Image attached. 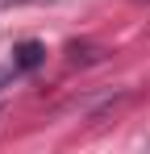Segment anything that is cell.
Returning <instances> with one entry per match:
<instances>
[{"label":"cell","instance_id":"obj_1","mask_svg":"<svg viewBox=\"0 0 150 154\" xmlns=\"http://www.w3.org/2000/svg\"><path fill=\"white\" fill-rule=\"evenodd\" d=\"M42 58H46V46H42V42H21V46L13 50V67H17V71H33Z\"/></svg>","mask_w":150,"mask_h":154},{"label":"cell","instance_id":"obj_2","mask_svg":"<svg viewBox=\"0 0 150 154\" xmlns=\"http://www.w3.org/2000/svg\"><path fill=\"white\" fill-rule=\"evenodd\" d=\"M13 75H21V71H17V67H13V63H8V67H4V71H0V83H8V79Z\"/></svg>","mask_w":150,"mask_h":154},{"label":"cell","instance_id":"obj_3","mask_svg":"<svg viewBox=\"0 0 150 154\" xmlns=\"http://www.w3.org/2000/svg\"><path fill=\"white\" fill-rule=\"evenodd\" d=\"M4 4H25V0H0V8H4Z\"/></svg>","mask_w":150,"mask_h":154}]
</instances>
